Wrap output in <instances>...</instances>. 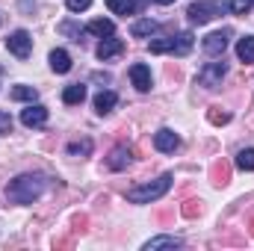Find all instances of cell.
Segmentation results:
<instances>
[{
	"instance_id": "cell-21",
	"label": "cell",
	"mask_w": 254,
	"mask_h": 251,
	"mask_svg": "<svg viewBox=\"0 0 254 251\" xmlns=\"http://www.w3.org/2000/svg\"><path fill=\"white\" fill-rule=\"evenodd\" d=\"M237 57L243 63H254V36H246L237 42Z\"/></svg>"
},
{
	"instance_id": "cell-3",
	"label": "cell",
	"mask_w": 254,
	"mask_h": 251,
	"mask_svg": "<svg viewBox=\"0 0 254 251\" xmlns=\"http://www.w3.org/2000/svg\"><path fill=\"white\" fill-rule=\"evenodd\" d=\"M169 189H172V175H160L151 184H142V187L130 189L127 192V201L130 204H151V201H160Z\"/></svg>"
},
{
	"instance_id": "cell-9",
	"label": "cell",
	"mask_w": 254,
	"mask_h": 251,
	"mask_svg": "<svg viewBox=\"0 0 254 251\" xmlns=\"http://www.w3.org/2000/svg\"><path fill=\"white\" fill-rule=\"evenodd\" d=\"M45 122H48V107L27 104V110H21V125L24 127H45Z\"/></svg>"
},
{
	"instance_id": "cell-24",
	"label": "cell",
	"mask_w": 254,
	"mask_h": 251,
	"mask_svg": "<svg viewBox=\"0 0 254 251\" xmlns=\"http://www.w3.org/2000/svg\"><path fill=\"white\" fill-rule=\"evenodd\" d=\"M254 6V0H228V9L234 12V15H249Z\"/></svg>"
},
{
	"instance_id": "cell-25",
	"label": "cell",
	"mask_w": 254,
	"mask_h": 251,
	"mask_svg": "<svg viewBox=\"0 0 254 251\" xmlns=\"http://www.w3.org/2000/svg\"><path fill=\"white\" fill-rule=\"evenodd\" d=\"M65 6H68V12H86L92 6V0H65Z\"/></svg>"
},
{
	"instance_id": "cell-4",
	"label": "cell",
	"mask_w": 254,
	"mask_h": 251,
	"mask_svg": "<svg viewBox=\"0 0 254 251\" xmlns=\"http://www.w3.org/2000/svg\"><path fill=\"white\" fill-rule=\"evenodd\" d=\"M216 15H222V3H216V0H198V3H190V9H187V18H190V24H210Z\"/></svg>"
},
{
	"instance_id": "cell-16",
	"label": "cell",
	"mask_w": 254,
	"mask_h": 251,
	"mask_svg": "<svg viewBox=\"0 0 254 251\" xmlns=\"http://www.w3.org/2000/svg\"><path fill=\"white\" fill-rule=\"evenodd\" d=\"M48 63H51V68H54L57 74H68V71H71V57H68V51H63V48L51 51Z\"/></svg>"
},
{
	"instance_id": "cell-5",
	"label": "cell",
	"mask_w": 254,
	"mask_h": 251,
	"mask_svg": "<svg viewBox=\"0 0 254 251\" xmlns=\"http://www.w3.org/2000/svg\"><path fill=\"white\" fill-rule=\"evenodd\" d=\"M6 48H9V54H12V57L27 60V57L33 54V36H30L27 30H15V33L6 39Z\"/></svg>"
},
{
	"instance_id": "cell-10",
	"label": "cell",
	"mask_w": 254,
	"mask_h": 251,
	"mask_svg": "<svg viewBox=\"0 0 254 251\" xmlns=\"http://www.w3.org/2000/svg\"><path fill=\"white\" fill-rule=\"evenodd\" d=\"M130 163H133V151H130L127 145L113 148V151H110V157H107V166H110L113 172H125Z\"/></svg>"
},
{
	"instance_id": "cell-17",
	"label": "cell",
	"mask_w": 254,
	"mask_h": 251,
	"mask_svg": "<svg viewBox=\"0 0 254 251\" xmlns=\"http://www.w3.org/2000/svg\"><path fill=\"white\" fill-rule=\"evenodd\" d=\"M9 98H12V101H21V104H36V101H39V92H36L33 86H27V83H18V86L9 92Z\"/></svg>"
},
{
	"instance_id": "cell-6",
	"label": "cell",
	"mask_w": 254,
	"mask_h": 251,
	"mask_svg": "<svg viewBox=\"0 0 254 251\" xmlns=\"http://www.w3.org/2000/svg\"><path fill=\"white\" fill-rule=\"evenodd\" d=\"M225 74H228V65L225 63H207L198 71V86H204V89H219Z\"/></svg>"
},
{
	"instance_id": "cell-14",
	"label": "cell",
	"mask_w": 254,
	"mask_h": 251,
	"mask_svg": "<svg viewBox=\"0 0 254 251\" xmlns=\"http://www.w3.org/2000/svg\"><path fill=\"white\" fill-rule=\"evenodd\" d=\"M119 104V95L116 92H110V89H104V92H98L95 95V113L98 116H107V113H113V107Z\"/></svg>"
},
{
	"instance_id": "cell-1",
	"label": "cell",
	"mask_w": 254,
	"mask_h": 251,
	"mask_svg": "<svg viewBox=\"0 0 254 251\" xmlns=\"http://www.w3.org/2000/svg\"><path fill=\"white\" fill-rule=\"evenodd\" d=\"M42 192H45V178L42 175H18L6 187V198L12 204H33L36 198H42Z\"/></svg>"
},
{
	"instance_id": "cell-22",
	"label": "cell",
	"mask_w": 254,
	"mask_h": 251,
	"mask_svg": "<svg viewBox=\"0 0 254 251\" xmlns=\"http://www.w3.org/2000/svg\"><path fill=\"white\" fill-rule=\"evenodd\" d=\"M237 169L240 172H254V148H243L237 154Z\"/></svg>"
},
{
	"instance_id": "cell-7",
	"label": "cell",
	"mask_w": 254,
	"mask_h": 251,
	"mask_svg": "<svg viewBox=\"0 0 254 251\" xmlns=\"http://www.w3.org/2000/svg\"><path fill=\"white\" fill-rule=\"evenodd\" d=\"M228 42H231V30H216V33L204 36L201 48H204L207 57H222V54L228 51Z\"/></svg>"
},
{
	"instance_id": "cell-11",
	"label": "cell",
	"mask_w": 254,
	"mask_h": 251,
	"mask_svg": "<svg viewBox=\"0 0 254 251\" xmlns=\"http://www.w3.org/2000/svg\"><path fill=\"white\" fill-rule=\"evenodd\" d=\"M122 51H125V42H122V39H116V36H107V39H101V45H98V51H95V54H98V60H104V63H107V60L119 57Z\"/></svg>"
},
{
	"instance_id": "cell-8",
	"label": "cell",
	"mask_w": 254,
	"mask_h": 251,
	"mask_svg": "<svg viewBox=\"0 0 254 251\" xmlns=\"http://www.w3.org/2000/svg\"><path fill=\"white\" fill-rule=\"evenodd\" d=\"M154 148H157L160 154H175V151L181 148V136H178L175 130L163 127V130H157V133H154Z\"/></svg>"
},
{
	"instance_id": "cell-18",
	"label": "cell",
	"mask_w": 254,
	"mask_h": 251,
	"mask_svg": "<svg viewBox=\"0 0 254 251\" xmlns=\"http://www.w3.org/2000/svg\"><path fill=\"white\" fill-rule=\"evenodd\" d=\"M63 101L68 104V107H77V104H83V101H86V86H83V83H71V86H65Z\"/></svg>"
},
{
	"instance_id": "cell-19",
	"label": "cell",
	"mask_w": 254,
	"mask_h": 251,
	"mask_svg": "<svg viewBox=\"0 0 254 251\" xmlns=\"http://www.w3.org/2000/svg\"><path fill=\"white\" fill-rule=\"evenodd\" d=\"M184 243L178 237H154L145 243V251H160V249H181Z\"/></svg>"
},
{
	"instance_id": "cell-12",
	"label": "cell",
	"mask_w": 254,
	"mask_h": 251,
	"mask_svg": "<svg viewBox=\"0 0 254 251\" xmlns=\"http://www.w3.org/2000/svg\"><path fill=\"white\" fill-rule=\"evenodd\" d=\"M130 80H133V86H136L139 92H151V68L145 63L130 65Z\"/></svg>"
},
{
	"instance_id": "cell-2",
	"label": "cell",
	"mask_w": 254,
	"mask_h": 251,
	"mask_svg": "<svg viewBox=\"0 0 254 251\" xmlns=\"http://www.w3.org/2000/svg\"><path fill=\"white\" fill-rule=\"evenodd\" d=\"M192 45H195V36H192L190 30H184V33H178V36L154 39V42L148 45V51H151V54H175V57H187V54L192 51Z\"/></svg>"
},
{
	"instance_id": "cell-15",
	"label": "cell",
	"mask_w": 254,
	"mask_h": 251,
	"mask_svg": "<svg viewBox=\"0 0 254 251\" xmlns=\"http://www.w3.org/2000/svg\"><path fill=\"white\" fill-rule=\"evenodd\" d=\"M86 33H92V36H98V39H107V36L116 33V24H113L110 18H95V21L86 24Z\"/></svg>"
},
{
	"instance_id": "cell-23",
	"label": "cell",
	"mask_w": 254,
	"mask_h": 251,
	"mask_svg": "<svg viewBox=\"0 0 254 251\" xmlns=\"http://www.w3.org/2000/svg\"><path fill=\"white\" fill-rule=\"evenodd\" d=\"M68 154H71V157H77V154H80V157H89V154H92V139L71 142V145H68Z\"/></svg>"
},
{
	"instance_id": "cell-13",
	"label": "cell",
	"mask_w": 254,
	"mask_h": 251,
	"mask_svg": "<svg viewBox=\"0 0 254 251\" xmlns=\"http://www.w3.org/2000/svg\"><path fill=\"white\" fill-rule=\"evenodd\" d=\"M157 30H160V24H157L154 18H139V21H133V24H130L133 39H148V36H154Z\"/></svg>"
},
{
	"instance_id": "cell-27",
	"label": "cell",
	"mask_w": 254,
	"mask_h": 251,
	"mask_svg": "<svg viewBox=\"0 0 254 251\" xmlns=\"http://www.w3.org/2000/svg\"><path fill=\"white\" fill-rule=\"evenodd\" d=\"M154 3H160V6H169V3H175V0H154Z\"/></svg>"
},
{
	"instance_id": "cell-20",
	"label": "cell",
	"mask_w": 254,
	"mask_h": 251,
	"mask_svg": "<svg viewBox=\"0 0 254 251\" xmlns=\"http://www.w3.org/2000/svg\"><path fill=\"white\" fill-rule=\"evenodd\" d=\"M107 6H110L113 15H133L142 3H136V0H107Z\"/></svg>"
},
{
	"instance_id": "cell-26",
	"label": "cell",
	"mask_w": 254,
	"mask_h": 251,
	"mask_svg": "<svg viewBox=\"0 0 254 251\" xmlns=\"http://www.w3.org/2000/svg\"><path fill=\"white\" fill-rule=\"evenodd\" d=\"M0 133H12V116L0 110Z\"/></svg>"
}]
</instances>
